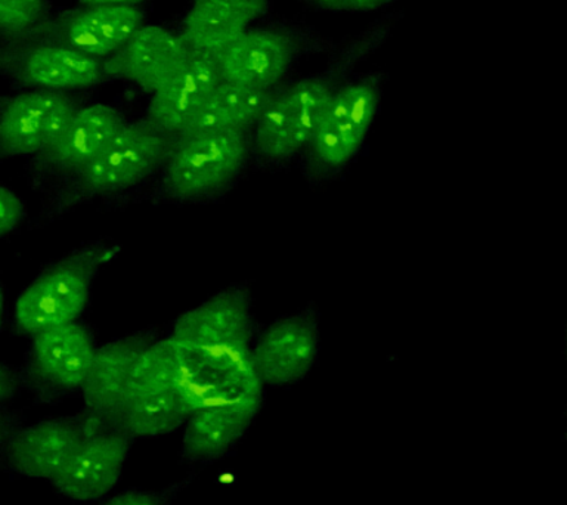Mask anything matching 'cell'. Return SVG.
<instances>
[{
    "label": "cell",
    "instance_id": "obj_1",
    "mask_svg": "<svg viewBox=\"0 0 567 505\" xmlns=\"http://www.w3.org/2000/svg\"><path fill=\"white\" fill-rule=\"evenodd\" d=\"M402 17L401 11L385 13L361 33L337 43L321 71L275 89L250 133L251 157L269 166L300 158L337 89L354 74L359 64L388 43Z\"/></svg>",
    "mask_w": 567,
    "mask_h": 505
},
{
    "label": "cell",
    "instance_id": "obj_2",
    "mask_svg": "<svg viewBox=\"0 0 567 505\" xmlns=\"http://www.w3.org/2000/svg\"><path fill=\"white\" fill-rule=\"evenodd\" d=\"M172 136L146 123L127 122L87 166L49 194L38 225L52 224L96 198L127 193L157 175Z\"/></svg>",
    "mask_w": 567,
    "mask_h": 505
},
{
    "label": "cell",
    "instance_id": "obj_3",
    "mask_svg": "<svg viewBox=\"0 0 567 505\" xmlns=\"http://www.w3.org/2000/svg\"><path fill=\"white\" fill-rule=\"evenodd\" d=\"M250 158L248 133H182L173 137L155 175L154 195L163 202H206L226 193L246 171Z\"/></svg>",
    "mask_w": 567,
    "mask_h": 505
},
{
    "label": "cell",
    "instance_id": "obj_4",
    "mask_svg": "<svg viewBox=\"0 0 567 505\" xmlns=\"http://www.w3.org/2000/svg\"><path fill=\"white\" fill-rule=\"evenodd\" d=\"M117 252V244L95 241L47 266L18 296L13 331L33 339L51 328L78 322L91 299L93 281Z\"/></svg>",
    "mask_w": 567,
    "mask_h": 505
},
{
    "label": "cell",
    "instance_id": "obj_5",
    "mask_svg": "<svg viewBox=\"0 0 567 505\" xmlns=\"http://www.w3.org/2000/svg\"><path fill=\"white\" fill-rule=\"evenodd\" d=\"M171 336L213 370L230 371L250 362L257 336L250 288L234 284L186 310Z\"/></svg>",
    "mask_w": 567,
    "mask_h": 505
},
{
    "label": "cell",
    "instance_id": "obj_6",
    "mask_svg": "<svg viewBox=\"0 0 567 505\" xmlns=\"http://www.w3.org/2000/svg\"><path fill=\"white\" fill-rule=\"evenodd\" d=\"M334 40L306 24L250 27L215 58L220 82L272 92L301 58L331 52Z\"/></svg>",
    "mask_w": 567,
    "mask_h": 505
},
{
    "label": "cell",
    "instance_id": "obj_7",
    "mask_svg": "<svg viewBox=\"0 0 567 505\" xmlns=\"http://www.w3.org/2000/svg\"><path fill=\"white\" fill-rule=\"evenodd\" d=\"M384 73L353 74L332 95L312 141L301 155L310 175H331L348 167L365 145L380 113Z\"/></svg>",
    "mask_w": 567,
    "mask_h": 505
},
{
    "label": "cell",
    "instance_id": "obj_8",
    "mask_svg": "<svg viewBox=\"0 0 567 505\" xmlns=\"http://www.w3.org/2000/svg\"><path fill=\"white\" fill-rule=\"evenodd\" d=\"M96 343L83 323L51 328L31 339L18 368L20 388L39 403H53L82 392Z\"/></svg>",
    "mask_w": 567,
    "mask_h": 505
},
{
    "label": "cell",
    "instance_id": "obj_9",
    "mask_svg": "<svg viewBox=\"0 0 567 505\" xmlns=\"http://www.w3.org/2000/svg\"><path fill=\"white\" fill-rule=\"evenodd\" d=\"M126 123L114 106L101 102L79 106L60 136L27 163L29 184L51 194L87 166Z\"/></svg>",
    "mask_w": 567,
    "mask_h": 505
},
{
    "label": "cell",
    "instance_id": "obj_10",
    "mask_svg": "<svg viewBox=\"0 0 567 505\" xmlns=\"http://www.w3.org/2000/svg\"><path fill=\"white\" fill-rule=\"evenodd\" d=\"M80 416L82 442L51 483L58 494L73 503H101L122 478L133 439L86 411Z\"/></svg>",
    "mask_w": 567,
    "mask_h": 505
},
{
    "label": "cell",
    "instance_id": "obj_11",
    "mask_svg": "<svg viewBox=\"0 0 567 505\" xmlns=\"http://www.w3.org/2000/svg\"><path fill=\"white\" fill-rule=\"evenodd\" d=\"M318 310L308 306L286 315L257 332L251 346V362L261 383L290 388L308 377L321 349Z\"/></svg>",
    "mask_w": 567,
    "mask_h": 505
},
{
    "label": "cell",
    "instance_id": "obj_12",
    "mask_svg": "<svg viewBox=\"0 0 567 505\" xmlns=\"http://www.w3.org/2000/svg\"><path fill=\"white\" fill-rule=\"evenodd\" d=\"M144 25V12L136 7H84L49 17L24 38L12 42L62 44L83 55L104 61L128 42Z\"/></svg>",
    "mask_w": 567,
    "mask_h": 505
},
{
    "label": "cell",
    "instance_id": "obj_13",
    "mask_svg": "<svg viewBox=\"0 0 567 505\" xmlns=\"http://www.w3.org/2000/svg\"><path fill=\"white\" fill-rule=\"evenodd\" d=\"M0 74L20 86L55 92L105 82L101 60L49 42H9L0 49Z\"/></svg>",
    "mask_w": 567,
    "mask_h": 505
},
{
    "label": "cell",
    "instance_id": "obj_14",
    "mask_svg": "<svg viewBox=\"0 0 567 505\" xmlns=\"http://www.w3.org/2000/svg\"><path fill=\"white\" fill-rule=\"evenodd\" d=\"M78 110L69 92L31 89L9 97L0 106V162L42 153Z\"/></svg>",
    "mask_w": 567,
    "mask_h": 505
},
{
    "label": "cell",
    "instance_id": "obj_15",
    "mask_svg": "<svg viewBox=\"0 0 567 505\" xmlns=\"http://www.w3.org/2000/svg\"><path fill=\"white\" fill-rule=\"evenodd\" d=\"M193 52L179 34L159 25H142L128 42L102 61L104 79L135 84L153 95L179 73Z\"/></svg>",
    "mask_w": 567,
    "mask_h": 505
},
{
    "label": "cell",
    "instance_id": "obj_16",
    "mask_svg": "<svg viewBox=\"0 0 567 505\" xmlns=\"http://www.w3.org/2000/svg\"><path fill=\"white\" fill-rule=\"evenodd\" d=\"M83 436L80 414L40 420L17 429L4 445L0 460L13 478H47L51 482Z\"/></svg>",
    "mask_w": 567,
    "mask_h": 505
},
{
    "label": "cell",
    "instance_id": "obj_17",
    "mask_svg": "<svg viewBox=\"0 0 567 505\" xmlns=\"http://www.w3.org/2000/svg\"><path fill=\"white\" fill-rule=\"evenodd\" d=\"M157 339V330L148 328L96 346L91 370L80 392L87 414L114 423L137 358Z\"/></svg>",
    "mask_w": 567,
    "mask_h": 505
},
{
    "label": "cell",
    "instance_id": "obj_18",
    "mask_svg": "<svg viewBox=\"0 0 567 505\" xmlns=\"http://www.w3.org/2000/svg\"><path fill=\"white\" fill-rule=\"evenodd\" d=\"M219 82L215 58L193 53L179 73L151 95L145 122L168 136L181 135Z\"/></svg>",
    "mask_w": 567,
    "mask_h": 505
},
{
    "label": "cell",
    "instance_id": "obj_19",
    "mask_svg": "<svg viewBox=\"0 0 567 505\" xmlns=\"http://www.w3.org/2000/svg\"><path fill=\"white\" fill-rule=\"evenodd\" d=\"M269 9L270 0H194L179 35L190 52L216 58Z\"/></svg>",
    "mask_w": 567,
    "mask_h": 505
},
{
    "label": "cell",
    "instance_id": "obj_20",
    "mask_svg": "<svg viewBox=\"0 0 567 505\" xmlns=\"http://www.w3.org/2000/svg\"><path fill=\"white\" fill-rule=\"evenodd\" d=\"M257 411L215 405L194 411L184 424L181 456L189 464L216 463L237 447Z\"/></svg>",
    "mask_w": 567,
    "mask_h": 505
},
{
    "label": "cell",
    "instance_id": "obj_21",
    "mask_svg": "<svg viewBox=\"0 0 567 505\" xmlns=\"http://www.w3.org/2000/svg\"><path fill=\"white\" fill-rule=\"evenodd\" d=\"M272 92L219 82L182 133L241 132L250 135ZM181 133V135H182Z\"/></svg>",
    "mask_w": 567,
    "mask_h": 505
},
{
    "label": "cell",
    "instance_id": "obj_22",
    "mask_svg": "<svg viewBox=\"0 0 567 505\" xmlns=\"http://www.w3.org/2000/svg\"><path fill=\"white\" fill-rule=\"evenodd\" d=\"M51 17L49 0H0V34L24 38Z\"/></svg>",
    "mask_w": 567,
    "mask_h": 505
},
{
    "label": "cell",
    "instance_id": "obj_23",
    "mask_svg": "<svg viewBox=\"0 0 567 505\" xmlns=\"http://www.w3.org/2000/svg\"><path fill=\"white\" fill-rule=\"evenodd\" d=\"M184 485L185 482H179L162 491L124 489L102 501L101 505H171Z\"/></svg>",
    "mask_w": 567,
    "mask_h": 505
},
{
    "label": "cell",
    "instance_id": "obj_24",
    "mask_svg": "<svg viewBox=\"0 0 567 505\" xmlns=\"http://www.w3.org/2000/svg\"><path fill=\"white\" fill-rule=\"evenodd\" d=\"M306 8L328 13H365L392 7L398 0H299Z\"/></svg>",
    "mask_w": 567,
    "mask_h": 505
},
{
    "label": "cell",
    "instance_id": "obj_25",
    "mask_svg": "<svg viewBox=\"0 0 567 505\" xmlns=\"http://www.w3.org/2000/svg\"><path fill=\"white\" fill-rule=\"evenodd\" d=\"M25 217L24 202L8 186L0 185V239L13 233Z\"/></svg>",
    "mask_w": 567,
    "mask_h": 505
},
{
    "label": "cell",
    "instance_id": "obj_26",
    "mask_svg": "<svg viewBox=\"0 0 567 505\" xmlns=\"http://www.w3.org/2000/svg\"><path fill=\"white\" fill-rule=\"evenodd\" d=\"M20 389L17 370H12V368L0 362V410L7 408V403L16 396Z\"/></svg>",
    "mask_w": 567,
    "mask_h": 505
},
{
    "label": "cell",
    "instance_id": "obj_27",
    "mask_svg": "<svg viewBox=\"0 0 567 505\" xmlns=\"http://www.w3.org/2000/svg\"><path fill=\"white\" fill-rule=\"evenodd\" d=\"M22 419L17 412H11L8 408L0 410V455H2L3 447L7 445L9 437L12 436L17 429L21 427Z\"/></svg>",
    "mask_w": 567,
    "mask_h": 505
},
{
    "label": "cell",
    "instance_id": "obj_28",
    "mask_svg": "<svg viewBox=\"0 0 567 505\" xmlns=\"http://www.w3.org/2000/svg\"><path fill=\"white\" fill-rule=\"evenodd\" d=\"M84 7H136L144 3L145 0H78Z\"/></svg>",
    "mask_w": 567,
    "mask_h": 505
},
{
    "label": "cell",
    "instance_id": "obj_29",
    "mask_svg": "<svg viewBox=\"0 0 567 505\" xmlns=\"http://www.w3.org/2000/svg\"><path fill=\"white\" fill-rule=\"evenodd\" d=\"M4 315V291L2 284H0V328H2Z\"/></svg>",
    "mask_w": 567,
    "mask_h": 505
}]
</instances>
